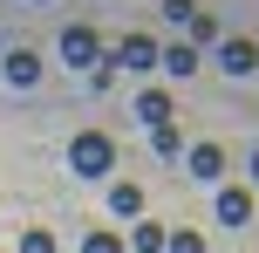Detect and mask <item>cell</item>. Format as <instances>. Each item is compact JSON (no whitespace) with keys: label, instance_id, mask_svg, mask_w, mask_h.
<instances>
[{"label":"cell","instance_id":"cell-1","mask_svg":"<svg viewBox=\"0 0 259 253\" xmlns=\"http://www.w3.org/2000/svg\"><path fill=\"white\" fill-rule=\"evenodd\" d=\"M103 55H109V41L96 34L89 21H68L62 27V62L75 68V76H82V68H103Z\"/></svg>","mask_w":259,"mask_h":253},{"label":"cell","instance_id":"cell-2","mask_svg":"<svg viewBox=\"0 0 259 253\" xmlns=\"http://www.w3.org/2000/svg\"><path fill=\"white\" fill-rule=\"evenodd\" d=\"M68 164H75L82 178H109L116 171V144H109L103 130H82L75 144H68Z\"/></svg>","mask_w":259,"mask_h":253},{"label":"cell","instance_id":"cell-3","mask_svg":"<svg viewBox=\"0 0 259 253\" xmlns=\"http://www.w3.org/2000/svg\"><path fill=\"white\" fill-rule=\"evenodd\" d=\"M157 55H164V41L137 27V34L109 41V55H103V62H109V68H130V76H143V68H157Z\"/></svg>","mask_w":259,"mask_h":253},{"label":"cell","instance_id":"cell-4","mask_svg":"<svg viewBox=\"0 0 259 253\" xmlns=\"http://www.w3.org/2000/svg\"><path fill=\"white\" fill-rule=\"evenodd\" d=\"M219 68H225V76H252V68H259V41L252 34H225L219 41Z\"/></svg>","mask_w":259,"mask_h":253},{"label":"cell","instance_id":"cell-5","mask_svg":"<svg viewBox=\"0 0 259 253\" xmlns=\"http://www.w3.org/2000/svg\"><path fill=\"white\" fill-rule=\"evenodd\" d=\"M157 68H164L170 82H191L198 76V48H191V41H170V48L157 55Z\"/></svg>","mask_w":259,"mask_h":253},{"label":"cell","instance_id":"cell-6","mask_svg":"<svg viewBox=\"0 0 259 253\" xmlns=\"http://www.w3.org/2000/svg\"><path fill=\"white\" fill-rule=\"evenodd\" d=\"M219 226H252V192L246 185H225L219 192Z\"/></svg>","mask_w":259,"mask_h":253},{"label":"cell","instance_id":"cell-7","mask_svg":"<svg viewBox=\"0 0 259 253\" xmlns=\"http://www.w3.org/2000/svg\"><path fill=\"white\" fill-rule=\"evenodd\" d=\"M7 82H14V89H34V82H41V55L34 48H7Z\"/></svg>","mask_w":259,"mask_h":253},{"label":"cell","instance_id":"cell-8","mask_svg":"<svg viewBox=\"0 0 259 253\" xmlns=\"http://www.w3.org/2000/svg\"><path fill=\"white\" fill-rule=\"evenodd\" d=\"M109 212L116 219H143V185L137 178H116V185H109Z\"/></svg>","mask_w":259,"mask_h":253},{"label":"cell","instance_id":"cell-9","mask_svg":"<svg viewBox=\"0 0 259 253\" xmlns=\"http://www.w3.org/2000/svg\"><path fill=\"white\" fill-rule=\"evenodd\" d=\"M184 164H191V178H205V185H211V178H225V151H219V144H191V158H184Z\"/></svg>","mask_w":259,"mask_h":253},{"label":"cell","instance_id":"cell-10","mask_svg":"<svg viewBox=\"0 0 259 253\" xmlns=\"http://www.w3.org/2000/svg\"><path fill=\"white\" fill-rule=\"evenodd\" d=\"M137 123H150V130L170 123V89H143V96H137Z\"/></svg>","mask_w":259,"mask_h":253},{"label":"cell","instance_id":"cell-11","mask_svg":"<svg viewBox=\"0 0 259 253\" xmlns=\"http://www.w3.org/2000/svg\"><path fill=\"white\" fill-rule=\"evenodd\" d=\"M184 27H191V48H219V41H225V34H219V21H211L205 7H198V14H191Z\"/></svg>","mask_w":259,"mask_h":253},{"label":"cell","instance_id":"cell-12","mask_svg":"<svg viewBox=\"0 0 259 253\" xmlns=\"http://www.w3.org/2000/svg\"><path fill=\"white\" fill-rule=\"evenodd\" d=\"M150 151H157V158H178V151H184V130H178V123H157V130H150Z\"/></svg>","mask_w":259,"mask_h":253},{"label":"cell","instance_id":"cell-13","mask_svg":"<svg viewBox=\"0 0 259 253\" xmlns=\"http://www.w3.org/2000/svg\"><path fill=\"white\" fill-rule=\"evenodd\" d=\"M130 246H137V253H164V226L137 219V226H130Z\"/></svg>","mask_w":259,"mask_h":253},{"label":"cell","instance_id":"cell-14","mask_svg":"<svg viewBox=\"0 0 259 253\" xmlns=\"http://www.w3.org/2000/svg\"><path fill=\"white\" fill-rule=\"evenodd\" d=\"M164 253H205V233H191V226L164 233Z\"/></svg>","mask_w":259,"mask_h":253},{"label":"cell","instance_id":"cell-15","mask_svg":"<svg viewBox=\"0 0 259 253\" xmlns=\"http://www.w3.org/2000/svg\"><path fill=\"white\" fill-rule=\"evenodd\" d=\"M14 253H55V233L48 226H21V246Z\"/></svg>","mask_w":259,"mask_h":253},{"label":"cell","instance_id":"cell-16","mask_svg":"<svg viewBox=\"0 0 259 253\" xmlns=\"http://www.w3.org/2000/svg\"><path fill=\"white\" fill-rule=\"evenodd\" d=\"M82 253H130V246H123V233L103 226V233H89V240H82Z\"/></svg>","mask_w":259,"mask_h":253},{"label":"cell","instance_id":"cell-17","mask_svg":"<svg viewBox=\"0 0 259 253\" xmlns=\"http://www.w3.org/2000/svg\"><path fill=\"white\" fill-rule=\"evenodd\" d=\"M191 14H198V0H164V21H178V27H184Z\"/></svg>","mask_w":259,"mask_h":253},{"label":"cell","instance_id":"cell-18","mask_svg":"<svg viewBox=\"0 0 259 253\" xmlns=\"http://www.w3.org/2000/svg\"><path fill=\"white\" fill-rule=\"evenodd\" d=\"M252 185H259V151H252Z\"/></svg>","mask_w":259,"mask_h":253}]
</instances>
